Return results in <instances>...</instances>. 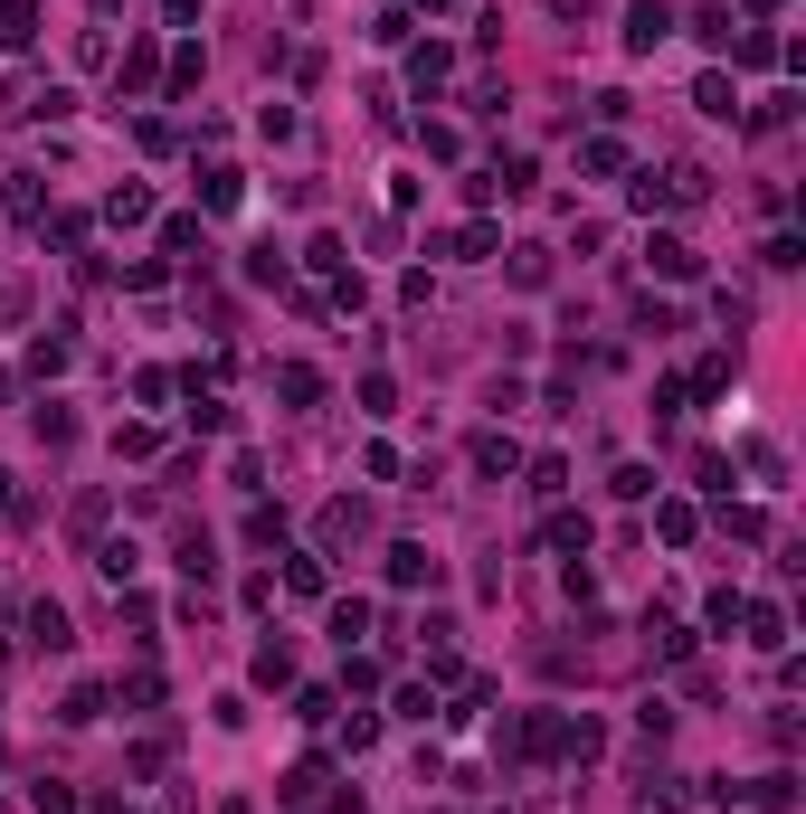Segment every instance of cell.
I'll use <instances>...</instances> for the list:
<instances>
[{"label": "cell", "mask_w": 806, "mask_h": 814, "mask_svg": "<svg viewBox=\"0 0 806 814\" xmlns=\"http://www.w3.org/2000/svg\"><path fill=\"white\" fill-rule=\"evenodd\" d=\"M95 568H105V578L123 587V578H133V568H142V550H133V540H105V550H95Z\"/></svg>", "instance_id": "8fae6325"}, {"label": "cell", "mask_w": 806, "mask_h": 814, "mask_svg": "<svg viewBox=\"0 0 806 814\" xmlns=\"http://www.w3.org/2000/svg\"><path fill=\"white\" fill-rule=\"evenodd\" d=\"M692 105H702V115H721V123L740 115V95H731V76H702V86H692Z\"/></svg>", "instance_id": "30bf717a"}, {"label": "cell", "mask_w": 806, "mask_h": 814, "mask_svg": "<svg viewBox=\"0 0 806 814\" xmlns=\"http://www.w3.org/2000/svg\"><path fill=\"white\" fill-rule=\"evenodd\" d=\"M740 626H750L759 653H778V644H787V616H778V606H740Z\"/></svg>", "instance_id": "5b68a950"}, {"label": "cell", "mask_w": 806, "mask_h": 814, "mask_svg": "<svg viewBox=\"0 0 806 814\" xmlns=\"http://www.w3.org/2000/svg\"><path fill=\"white\" fill-rule=\"evenodd\" d=\"M323 540H361V502H332V512H323Z\"/></svg>", "instance_id": "e0dca14e"}, {"label": "cell", "mask_w": 806, "mask_h": 814, "mask_svg": "<svg viewBox=\"0 0 806 814\" xmlns=\"http://www.w3.org/2000/svg\"><path fill=\"white\" fill-rule=\"evenodd\" d=\"M740 795H750V805H759V814H787V805H797V777H787V768H778V777H759V786H740Z\"/></svg>", "instance_id": "8992f818"}, {"label": "cell", "mask_w": 806, "mask_h": 814, "mask_svg": "<svg viewBox=\"0 0 806 814\" xmlns=\"http://www.w3.org/2000/svg\"><path fill=\"white\" fill-rule=\"evenodd\" d=\"M645 634H655V663H684V653H692V634L674 626V616H655V626H645Z\"/></svg>", "instance_id": "4fadbf2b"}, {"label": "cell", "mask_w": 806, "mask_h": 814, "mask_svg": "<svg viewBox=\"0 0 806 814\" xmlns=\"http://www.w3.org/2000/svg\"><path fill=\"white\" fill-rule=\"evenodd\" d=\"M731 57L740 67H778V39H769V29H731Z\"/></svg>", "instance_id": "52a82bcc"}, {"label": "cell", "mask_w": 806, "mask_h": 814, "mask_svg": "<svg viewBox=\"0 0 806 814\" xmlns=\"http://www.w3.org/2000/svg\"><path fill=\"white\" fill-rule=\"evenodd\" d=\"M29 644H39V653H67V644H76V634H67V606H57V597L29 606Z\"/></svg>", "instance_id": "7a4b0ae2"}, {"label": "cell", "mask_w": 806, "mask_h": 814, "mask_svg": "<svg viewBox=\"0 0 806 814\" xmlns=\"http://www.w3.org/2000/svg\"><path fill=\"white\" fill-rule=\"evenodd\" d=\"M10 502H20V492H10V474H0V512H10Z\"/></svg>", "instance_id": "d6986e66"}, {"label": "cell", "mask_w": 806, "mask_h": 814, "mask_svg": "<svg viewBox=\"0 0 806 814\" xmlns=\"http://www.w3.org/2000/svg\"><path fill=\"white\" fill-rule=\"evenodd\" d=\"M408 76H418V86H447V76H455V47H437V39H427L418 57H408Z\"/></svg>", "instance_id": "ba28073f"}, {"label": "cell", "mask_w": 806, "mask_h": 814, "mask_svg": "<svg viewBox=\"0 0 806 814\" xmlns=\"http://www.w3.org/2000/svg\"><path fill=\"white\" fill-rule=\"evenodd\" d=\"M105 209H115V218H123V228H133V218H152V189H133V181H123V189H115V199H105Z\"/></svg>", "instance_id": "2e32d148"}, {"label": "cell", "mask_w": 806, "mask_h": 814, "mask_svg": "<svg viewBox=\"0 0 806 814\" xmlns=\"http://www.w3.org/2000/svg\"><path fill=\"white\" fill-rule=\"evenodd\" d=\"M389 578L399 587H437V558H427L418 540H399V550H389Z\"/></svg>", "instance_id": "277c9868"}, {"label": "cell", "mask_w": 806, "mask_h": 814, "mask_svg": "<svg viewBox=\"0 0 806 814\" xmlns=\"http://www.w3.org/2000/svg\"><path fill=\"white\" fill-rule=\"evenodd\" d=\"M645 265H655L664 284H692V275H702V257H692L684 237H655V247H645Z\"/></svg>", "instance_id": "3957f363"}, {"label": "cell", "mask_w": 806, "mask_h": 814, "mask_svg": "<svg viewBox=\"0 0 806 814\" xmlns=\"http://www.w3.org/2000/svg\"><path fill=\"white\" fill-rule=\"evenodd\" d=\"M474 474H513V436H474Z\"/></svg>", "instance_id": "5bb4252c"}, {"label": "cell", "mask_w": 806, "mask_h": 814, "mask_svg": "<svg viewBox=\"0 0 806 814\" xmlns=\"http://www.w3.org/2000/svg\"><path fill=\"white\" fill-rule=\"evenodd\" d=\"M655 531H664V540H674V550H684V540H692V531H702V521H692V502H664V512H655Z\"/></svg>", "instance_id": "9a60e30c"}, {"label": "cell", "mask_w": 806, "mask_h": 814, "mask_svg": "<svg viewBox=\"0 0 806 814\" xmlns=\"http://www.w3.org/2000/svg\"><path fill=\"white\" fill-rule=\"evenodd\" d=\"M352 634H370V606H361V597H342V606H332V644L352 653Z\"/></svg>", "instance_id": "9c48e42d"}, {"label": "cell", "mask_w": 806, "mask_h": 814, "mask_svg": "<svg viewBox=\"0 0 806 814\" xmlns=\"http://www.w3.org/2000/svg\"><path fill=\"white\" fill-rule=\"evenodd\" d=\"M541 540H550V550H569V558H579V550H589V521H579V512H550V531H541Z\"/></svg>", "instance_id": "7c38bea8"}, {"label": "cell", "mask_w": 806, "mask_h": 814, "mask_svg": "<svg viewBox=\"0 0 806 814\" xmlns=\"http://www.w3.org/2000/svg\"><path fill=\"white\" fill-rule=\"evenodd\" d=\"M674 805H684L674 786H645V795H636V814H674Z\"/></svg>", "instance_id": "ac0fdd59"}, {"label": "cell", "mask_w": 806, "mask_h": 814, "mask_svg": "<svg viewBox=\"0 0 806 814\" xmlns=\"http://www.w3.org/2000/svg\"><path fill=\"white\" fill-rule=\"evenodd\" d=\"M664 39H674V10H664V0H626V47L645 57V47H664Z\"/></svg>", "instance_id": "6da1fadb"}]
</instances>
